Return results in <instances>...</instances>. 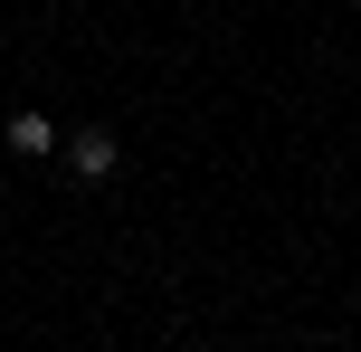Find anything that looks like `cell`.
<instances>
[{
  "label": "cell",
  "mask_w": 361,
  "mask_h": 352,
  "mask_svg": "<svg viewBox=\"0 0 361 352\" xmlns=\"http://www.w3.org/2000/svg\"><path fill=\"white\" fill-rule=\"evenodd\" d=\"M114 162H124L114 124H86V133H67V171H76V181H114Z\"/></svg>",
  "instance_id": "cell-1"
},
{
  "label": "cell",
  "mask_w": 361,
  "mask_h": 352,
  "mask_svg": "<svg viewBox=\"0 0 361 352\" xmlns=\"http://www.w3.org/2000/svg\"><path fill=\"white\" fill-rule=\"evenodd\" d=\"M10 152H29V162H38V152H57V124H48L38 105H19V114H10Z\"/></svg>",
  "instance_id": "cell-2"
}]
</instances>
